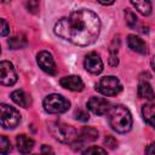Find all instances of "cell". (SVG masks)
I'll list each match as a JSON object with an SVG mask.
<instances>
[{"label": "cell", "instance_id": "cell-20", "mask_svg": "<svg viewBox=\"0 0 155 155\" xmlns=\"http://www.w3.org/2000/svg\"><path fill=\"white\" fill-rule=\"evenodd\" d=\"M11 143L8 140V138L6 136H1L0 137V153L1 155H7L11 151Z\"/></svg>", "mask_w": 155, "mask_h": 155}, {"label": "cell", "instance_id": "cell-24", "mask_svg": "<svg viewBox=\"0 0 155 155\" xmlns=\"http://www.w3.org/2000/svg\"><path fill=\"white\" fill-rule=\"evenodd\" d=\"M75 119L79 120V121L85 122V121L88 120V114L86 111H84V110H76L75 111Z\"/></svg>", "mask_w": 155, "mask_h": 155}, {"label": "cell", "instance_id": "cell-7", "mask_svg": "<svg viewBox=\"0 0 155 155\" xmlns=\"http://www.w3.org/2000/svg\"><path fill=\"white\" fill-rule=\"evenodd\" d=\"M98 138V131L93 127H84L79 133L75 139V142L71 144L74 150H80L82 149L87 143L94 142Z\"/></svg>", "mask_w": 155, "mask_h": 155}, {"label": "cell", "instance_id": "cell-19", "mask_svg": "<svg viewBox=\"0 0 155 155\" xmlns=\"http://www.w3.org/2000/svg\"><path fill=\"white\" fill-rule=\"evenodd\" d=\"M8 46L11 50H19L27 46V40L24 36H13L8 40Z\"/></svg>", "mask_w": 155, "mask_h": 155}, {"label": "cell", "instance_id": "cell-3", "mask_svg": "<svg viewBox=\"0 0 155 155\" xmlns=\"http://www.w3.org/2000/svg\"><path fill=\"white\" fill-rule=\"evenodd\" d=\"M48 130L51 132V134L59 140L61 143H65V144H73L78 137V132L76 130L67 124L63 122H50L48 124Z\"/></svg>", "mask_w": 155, "mask_h": 155}, {"label": "cell", "instance_id": "cell-6", "mask_svg": "<svg viewBox=\"0 0 155 155\" xmlns=\"http://www.w3.org/2000/svg\"><path fill=\"white\" fill-rule=\"evenodd\" d=\"M0 117H1V126L2 128L6 130H12L17 127L18 124L21 122L19 111L7 104L0 105Z\"/></svg>", "mask_w": 155, "mask_h": 155}, {"label": "cell", "instance_id": "cell-29", "mask_svg": "<svg viewBox=\"0 0 155 155\" xmlns=\"http://www.w3.org/2000/svg\"><path fill=\"white\" fill-rule=\"evenodd\" d=\"M99 4H102V5H113V4H114V1H109V2H103V1H99Z\"/></svg>", "mask_w": 155, "mask_h": 155}, {"label": "cell", "instance_id": "cell-5", "mask_svg": "<svg viewBox=\"0 0 155 155\" xmlns=\"http://www.w3.org/2000/svg\"><path fill=\"white\" fill-rule=\"evenodd\" d=\"M96 90L98 92H101L103 96L113 97V96H116L121 92L122 85L116 76L108 75V76H104L99 80V82L96 85Z\"/></svg>", "mask_w": 155, "mask_h": 155}, {"label": "cell", "instance_id": "cell-13", "mask_svg": "<svg viewBox=\"0 0 155 155\" xmlns=\"http://www.w3.org/2000/svg\"><path fill=\"white\" fill-rule=\"evenodd\" d=\"M127 45L128 47L140 54H145L147 53V44L143 41V39H140L137 35H128L127 36Z\"/></svg>", "mask_w": 155, "mask_h": 155}, {"label": "cell", "instance_id": "cell-1", "mask_svg": "<svg viewBox=\"0 0 155 155\" xmlns=\"http://www.w3.org/2000/svg\"><path fill=\"white\" fill-rule=\"evenodd\" d=\"M54 34L79 46H88L97 41L101 33V19L91 10L81 8L62 17L54 24Z\"/></svg>", "mask_w": 155, "mask_h": 155}, {"label": "cell", "instance_id": "cell-14", "mask_svg": "<svg viewBox=\"0 0 155 155\" xmlns=\"http://www.w3.org/2000/svg\"><path fill=\"white\" fill-rule=\"evenodd\" d=\"M17 148L22 154H29L34 148V139L27 134H18L16 138Z\"/></svg>", "mask_w": 155, "mask_h": 155}, {"label": "cell", "instance_id": "cell-9", "mask_svg": "<svg viewBox=\"0 0 155 155\" xmlns=\"http://www.w3.org/2000/svg\"><path fill=\"white\" fill-rule=\"evenodd\" d=\"M36 62H38V65L45 73H47L50 75H56V73H57L56 62L53 59V56L48 51H40L36 56Z\"/></svg>", "mask_w": 155, "mask_h": 155}, {"label": "cell", "instance_id": "cell-16", "mask_svg": "<svg viewBox=\"0 0 155 155\" xmlns=\"http://www.w3.org/2000/svg\"><path fill=\"white\" fill-rule=\"evenodd\" d=\"M11 99L18 104L19 107L22 108H28L30 104H31V99H30V96L27 94L24 91L22 90H16L11 93Z\"/></svg>", "mask_w": 155, "mask_h": 155}, {"label": "cell", "instance_id": "cell-12", "mask_svg": "<svg viewBox=\"0 0 155 155\" xmlns=\"http://www.w3.org/2000/svg\"><path fill=\"white\" fill-rule=\"evenodd\" d=\"M59 84L62 87L69 90V91H82L84 90V81L78 75H68L59 80Z\"/></svg>", "mask_w": 155, "mask_h": 155}, {"label": "cell", "instance_id": "cell-15", "mask_svg": "<svg viewBox=\"0 0 155 155\" xmlns=\"http://www.w3.org/2000/svg\"><path fill=\"white\" fill-rule=\"evenodd\" d=\"M138 97L145 101H153L155 98V92L151 87V85L148 81H140L137 88Z\"/></svg>", "mask_w": 155, "mask_h": 155}, {"label": "cell", "instance_id": "cell-26", "mask_svg": "<svg viewBox=\"0 0 155 155\" xmlns=\"http://www.w3.org/2000/svg\"><path fill=\"white\" fill-rule=\"evenodd\" d=\"M34 155H53V151L48 145H42L41 147V153L40 154H34Z\"/></svg>", "mask_w": 155, "mask_h": 155}, {"label": "cell", "instance_id": "cell-23", "mask_svg": "<svg viewBox=\"0 0 155 155\" xmlns=\"http://www.w3.org/2000/svg\"><path fill=\"white\" fill-rule=\"evenodd\" d=\"M10 33V25L7 24V22L2 18L0 19V35L1 36H6Z\"/></svg>", "mask_w": 155, "mask_h": 155}, {"label": "cell", "instance_id": "cell-21", "mask_svg": "<svg viewBox=\"0 0 155 155\" xmlns=\"http://www.w3.org/2000/svg\"><path fill=\"white\" fill-rule=\"evenodd\" d=\"M81 155H107V151L101 147H90L85 149Z\"/></svg>", "mask_w": 155, "mask_h": 155}, {"label": "cell", "instance_id": "cell-25", "mask_svg": "<svg viewBox=\"0 0 155 155\" xmlns=\"http://www.w3.org/2000/svg\"><path fill=\"white\" fill-rule=\"evenodd\" d=\"M104 143H105V144L108 145V148H110V149H115V148L117 147V140H116L114 137H111V136H108V137L105 138Z\"/></svg>", "mask_w": 155, "mask_h": 155}, {"label": "cell", "instance_id": "cell-2", "mask_svg": "<svg viewBox=\"0 0 155 155\" xmlns=\"http://www.w3.org/2000/svg\"><path fill=\"white\" fill-rule=\"evenodd\" d=\"M110 127L117 133H126L132 128V115L124 105H115L108 113Z\"/></svg>", "mask_w": 155, "mask_h": 155}, {"label": "cell", "instance_id": "cell-27", "mask_svg": "<svg viewBox=\"0 0 155 155\" xmlns=\"http://www.w3.org/2000/svg\"><path fill=\"white\" fill-rule=\"evenodd\" d=\"M145 155H155V142L149 144L145 149Z\"/></svg>", "mask_w": 155, "mask_h": 155}, {"label": "cell", "instance_id": "cell-18", "mask_svg": "<svg viewBox=\"0 0 155 155\" xmlns=\"http://www.w3.org/2000/svg\"><path fill=\"white\" fill-rule=\"evenodd\" d=\"M131 5L134 6V8L143 16H149L151 13V2L148 0L142 1H131Z\"/></svg>", "mask_w": 155, "mask_h": 155}, {"label": "cell", "instance_id": "cell-11", "mask_svg": "<svg viewBox=\"0 0 155 155\" xmlns=\"http://www.w3.org/2000/svg\"><path fill=\"white\" fill-rule=\"evenodd\" d=\"M84 67L91 74H99L103 70V61L96 52H90L85 57Z\"/></svg>", "mask_w": 155, "mask_h": 155}, {"label": "cell", "instance_id": "cell-8", "mask_svg": "<svg viewBox=\"0 0 155 155\" xmlns=\"http://www.w3.org/2000/svg\"><path fill=\"white\" fill-rule=\"evenodd\" d=\"M17 82V74L11 62L2 61L0 63V84L2 86H12Z\"/></svg>", "mask_w": 155, "mask_h": 155}, {"label": "cell", "instance_id": "cell-17", "mask_svg": "<svg viewBox=\"0 0 155 155\" xmlns=\"http://www.w3.org/2000/svg\"><path fill=\"white\" fill-rule=\"evenodd\" d=\"M142 115L147 124H149L153 128H155V104L148 103L142 108Z\"/></svg>", "mask_w": 155, "mask_h": 155}, {"label": "cell", "instance_id": "cell-22", "mask_svg": "<svg viewBox=\"0 0 155 155\" xmlns=\"http://www.w3.org/2000/svg\"><path fill=\"white\" fill-rule=\"evenodd\" d=\"M125 16H126V23L128 24V27L134 28L137 25V17H136V15L133 12H131V11H126Z\"/></svg>", "mask_w": 155, "mask_h": 155}, {"label": "cell", "instance_id": "cell-28", "mask_svg": "<svg viewBox=\"0 0 155 155\" xmlns=\"http://www.w3.org/2000/svg\"><path fill=\"white\" fill-rule=\"evenodd\" d=\"M150 64H151V68H153V70L155 71V56L151 58V61H150Z\"/></svg>", "mask_w": 155, "mask_h": 155}, {"label": "cell", "instance_id": "cell-10", "mask_svg": "<svg viewBox=\"0 0 155 155\" xmlns=\"http://www.w3.org/2000/svg\"><path fill=\"white\" fill-rule=\"evenodd\" d=\"M87 109L96 114V115H104L108 114L109 110L111 109L110 103L102 97H91L87 102Z\"/></svg>", "mask_w": 155, "mask_h": 155}, {"label": "cell", "instance_id": "cell-4", "mask_svg": "<svg viewBox=\"0 0 155 155\" xmlns=\"http://www.w3.org/2000/svg\"><path fill=\"white\" fill-rule=\"evenodd\" d=\"M42 105L44 109L50 114H62L70 108V102L62 94L52 93L45 97Z\"/></svg>", "mask_w": 155, "mask_h": 155}]
</instances>
